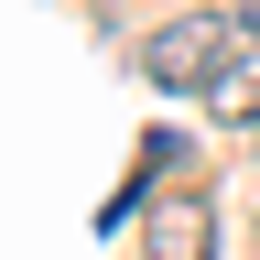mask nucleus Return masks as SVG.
I'll list each match as a JSON object with an SVG mask.
<instances>
[{"instance_id":"f257e3e1","label":"nucleus","mask_w":260,"mask_h":260,"mask_svg":"<svg viewBox=\"0 0 260 260\" xmlns=\"http://www.w3.org/2000/svg\"><path fill=\"white\" fill-rule=\"evenodd\" d=\"M239 44H249V32H228V22L195 11V22H162L141 44V65H152V87H217L228 65H239Z\"/></svg>"},{"instance_id":"f03ea898","label":"nucleus","mask_w":260,"mask_h":260,"mask_svg":"<svg viewBox=\"0 0 260 260\" xmlns=\"http://www.w3.org/2000/svg\"><path fill=\"white\" fill-rule=\"evenodd\" d=\"M141 249L152 260H217V206H152V228H141Z\"/></svg>"},{"instance_id":"7ed1b4c3","label":"nucleus","mask_w":260,"mask_h":260,"mask_svg":"<svg viewBox=\"0 0 260 260\" xmlns=\"http://www.w3.org/2000/svg\"><path fill=\"white\" fill-rule=\"evenodd\" d=\"M206 98H217V119H260V44H239V65H228Z\"/></svg>"},{"instance_id":"20e7f679","label":"nucleus","mask_w":260,"mask_h":260,"mask_svg":"<svg viewBox=\"0 0 260 260\" xmlns=\"http://www.w3.org/2000/svg\"><path fill=\"white\" fill-rule=\"evenodd\" d=\"M239 32H249V44H260V0H249V11H239Z\"/></svg>"}]
</instances>
